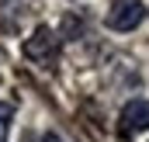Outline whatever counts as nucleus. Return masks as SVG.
Wrapping results in <instances>:
<instances>
[{"instance_id": "nucleus-1", "label": "nucleus", "mask_w": 149, "mask_h": 142, "mask_svg": "<svg viewBox=\"0 0 149 142\" xmlns=\"http://www.w3.org/2000/svg\"><path fill=\"white\" fill-rule=\"evenodd\" d=\"M142 17H146V3L142 0H114L108 17H104V24L111 31H132V28L142 24Z\"/></svg>"}, {"instance_id": "nucleus-3", "label": "nucleus", "mask_w": 149, "mask_h": 142, "mask_svg": "<svg viewBox=\"0 0 149 142\" xmlns=\"http://www.w3.org/2000/svg\"><path fill=\"white\" fill-rule=\"evenodd\" d=\"M146 128H149V101L135 97L121 107V132L135 135V132H146Z\"/></svg>"}, {"instance_id": "nucleus-2", "label": "nucleus", "mask_w": 149, "mask_h": 142, "mask_svg": "<svg viewBox=\"0 0 149 142\" xmlns=\"http://www.w3.org/2000/svg\"><path fill=\"white\" fill-rule=\"evenodd\" d=\"M56 52H59V35L52 31V28H35V35L24 42V56L28 59H38V63H49V59H56Z\"/></svg>"}, {"instance_id": "nucleus-4", "label": "nucleus", "mask_w": 149, "mask_h": 142, "mask_svg": "<svg viewBox=\"0 0 149 142\" xmlns=\"http://www.w3.org/2000/svg\"><path fill=\"white\" fill-rule=\"evenodd\" d=\"M10 104H0V142H7V128H10Z\"/></svg>"}, {"instance_id": "nucleus-5", "label": "nucleus", "mask_w": 149, "mask_h": 142, "mask_svg": "<svg viewBox=\"0 0 149 142\" xmlns=\"http://www.w3.org/2000/svg\"><path fill=\"white\" fill-rule=\"evenodd\" d=\"M42 142H63V139H59L56 132H45V135H42Z\"/></svg>"}]
</instances>
